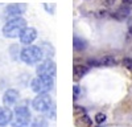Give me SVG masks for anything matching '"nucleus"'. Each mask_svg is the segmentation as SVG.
Returning a JSON list of instances; mask_svg holds the SVG:
<instances>
[{
	"label": "nucleus",
	"mask_w": 132,
	"mask_h": 127,
	"mask_svg": "<svg viewBox=\"0 0 132 127\" xmlns=\"http://www.w3.org/2000/svg\"><path fill=\"white\" fill-rule=\"evenodd\" d=\"M27 28V20L21 16L12 17L8 20L3 27V36L7 38H17L20 37L21 32Z\"/></svg>",
	"instance_id": "f257e3e1"
},
{
	"label": "nucleus",
	"mask_w": 132,
	"mask_h": 127,
	"mask_svg": "<svg viewBox=\"0 0 132 127\" xmlns=\"http://www.w3.org/2000/svg\"><path fill=\"white\" fill-rule=\"evenodd\" d=\"M32 122V114L27 106V102L19 103L13 110V118L11 122L12 127H29Z\"/></svg>",
	"instance_id": "f03ea898"
},
{
	"label": "nucleus",
	"mask_w": 132,
	"mask_h": 127,
	"mask_svg": "<svg viewBox=\"0 0 132 127\" xmlns=\"http://www.w3.org/2000/svg\"><path fill=\"white\" fill-rule=\"evenodd\" d=\"M44 58H45L44 52L38 45H27L20 52V60L27 65H35V64L41 62Z\"/></svg>",
	"instance_id": "7ed1b4c3"
},
{
	"label": "nucleus",
	"mask_w": 132,
	"mask_h": 127,
	"mask_svg": "<svg viewBox=\"0 0 132 127\" xmlns=\"http://www.w3.org/2000/svg\"><path fill=\"white\" fill-rule=\"evenodd\" d=\"M54 86V77L50 76H37L30 82V88L36 94L49 93Z\"/></svg>",
	"instance_id": "20e7f679"
},
{
	"label": "nucleus",
	"mask_w": 132,
	"mask_h": 127,
	"mask_svg": "<svg viewBox=\"0 0 132 127\" xmlns=\"http://www.w3.org/2000/svg\"><path fill=\"white\" fill-rule=\"evenodd\" d=\"M32 107L38 113L46 114L48 111H50L54 105H53V99L48 93H42V94H37L32 101Z\"/></svg>",
	"instance_id": "39448f33"
},
{
	"label": "nucleus",
	"mask_w": 132,
	"mask_h": 127,
	"mask_svg": "<svg viewBox=\"0 0 132 127\" xmlns=\"http://www.w3.org/2000/svg\"><path fill=\"white\" fill-rule=\"evenodd\" d=\"M36 73L37 76H50V77H56L57 73V66L56 62L50 58L42 60L41 62H38V65L36 68Z\"/></svg>",
	"instance_id": "423d86ee"
},
{
	"label": "nucleus",
	"mask_w": 132,
	"mask_h": 127,
	"mask_svg": "<svg viewBox=\"0 0 132 127\" xmlns=\"http://www.w3.org/2000/svg\"><path fill=\"white\" fill-rule=\"evenodd\" d=\"M27 4L25 3H12L5 7L4 9V13L7 16H11V17H17V16H21L25 13L27 11Z\"/></svg>",
	"instance_id": "0eeeda50"
},
{
	"label": "nucleus",
	"mask_w": 132,
	"mask_h": 127,
	"mask_svg": "<svg viewBox=\"0 0 132 127\" xmlns=\"http://www.w3.org/2000/svg\"><path fill=\"white\" fill-rule=\"evenodd\" d=\"M20 42L24 45H30L33 41L37 38V30L36 28H32V27H27L20 35Z\"/></svg>",
	"instance_id": "6e6552de"
},
{
	"label": "nucleus",
	"mask_w": 132,
	"mask_h": 127,
	"mask_svg": "<svg viewBox=\"0 0 132 127\" xmlns=\"http://www.w3.org/2000/svg\"><path fill=\"white\" fill-rule=\"evenodd\" d=\"M19 99H20V93L16 89H8V90H5V93L3 95V103L5 107L13 106Z\"/></svg>",
	"instance_id": "1a4fd4ad"
},
{
	"label": "nucleus",
	"mask_w": 132,
	"mask_h": 127,
	"mask_svg": "<svg viewBox=\"0 0 132 127\" xmlns=\"http://www.w3.org/2000/svg\"><path fill=\"white\" fill-rule=\"evenodd\" d=\"M13 118V111L9 107H0V127H5L11 124Z\"/></svg>",
	"instance_id": "9d476101"
},
{
	"label": "nucleus",
	"mask_w": 132,
	"mask_h": 127,
	"mask_svg": "<svg viewBox=\"0 0 132 127\" xmlns=\"http://www.w3.org/2000/svg\"><path fill=\"white\" fill-rule=\"evenodd\" d=\"M129 13H131V8L128 7V5H122V7H119L115 12H111L110 13V16H111L112 19H116V20H119V21H122V20H124V19H127L128 16H129Z\"/></svg>",
	"instance_id": "9b49d317"
},
{
	"label": "nucleus",
	"mask_w": 132,
	"mask_h": 127,
	"mask_svg": "<svg viewBox=\"0 0 132 127\" xmlns=\"http://www.w3.org/2000/svg\"><path fill=\"white\" fill-rule=\"evenodd\" d=\"M87 72H89V66H87V65H74V68H73L74 80L78 81L79 78H82L85 76Z\"/></svg>",
	"instance_id": "f8f14e48"
},
{
	"label": "nucleus",
	"mask_w": 132,
	"mask_h": 127,
	"mask_svg": "<svg viewBox=\"0 0 132 127\" xmlns=\"http://www.w3.org/2000/svg\"><path fill=\"white\" fill-rule=\"evenodd\" d=\"M73 48L77 52H82V50H85L87 48V41L83 40L79 36H74V38H73Z\"/></svg>",
	"instance_id": "ddd939ff"
},
{
	"label": "nucleus",
	"mask_w": 132,
	"mask_h": 127,
	"mask_svg": "<svg viewBox=\"0 0 132 127\" xmlns=\"http://www.w3.org/2000/svg\"><path fill=\"white\" fill-rule=\"evenodd\" d=\"M75 124L78 126V127H91L93 121H91V118H90L87 114H83V115H81V116H77Z\"/></svg>",
	"instance_id": "4468645a"
},
{
	"label": "nucleus",
	"mask_w": 132,
	"mask_h": 127,
	"mask_svg": "<svg viewBox=\"0 0 132 127\" xmlns=\"http://www.w3.org/2000/svg\"><path fill=\"white\" fill-rule=\"evenodd\" d=\"M99 61H101V65L102 66H115L116 64H118L116 58L114 56H111V54L103 56L102 58H99Z\"/></svg>",
	"instance_id": "2eb2a0df"
},
{
	"label": "nucleus",
	"mask_w": 132,
	"mask_h": 127,
	"mask_svg": "<svg viewBox=\"0 0 132 127\" xmlns=\"http://www.w3.org/2000/svg\"><path fill=\"white\" fill-rule=\"evenodd\" d=\"M29 127H49V123L45 116H36L35 119H32Z\"/></svg>",
	"instance_id": "dca6fc26"
},
{
	"label": "nucleus",
	"mask_w": 132,
	"mask_h": 127,
	"mask_svg": "<svg viewBox=\"0 0 132 127\" xmlns=\"http://www.w3.org/2000/svg\"><path fill=\"white\" fill-rule=\"evenodd\" d=\"M42 52H44V56H45V58H50L53 54H54V49L52 48L50 44H48V42H42V44L40 45Z\"/></svg>",
	"instance_id": "f3484780"
},
{
	"label": "nucleus",
	"mask_w": 132,
	"mask_h": 127,
	"mask_svg": "<svg viewBox=\"0 0 132 127\" xmlns=\"http://www.w3.org/2000/svg\"><path fill=\"white\" fill-rule=\"evenodd\" d=\"M73 113H74V116H81V115L86 114V110H85V107H82V106L75 105L74 109H73Z\"/></svg>",
	"instance_id": "a211bd4d"
},
{
	"label": "nucleus",
	"mask_w": 132,
	"mask_h": 127,
	"mask_svg": "<svg viewBox=\"0 0 132 127\" xmlns=\"http://www.w3.org/2000/svg\"><path fill=\"white\" fill-rule=\"evenodd\" d=\"M87 66H93V68H101V61L96 58H89L87 60Z\"/></svg>",
	"instance_id": "6ab92c4d"
},
{
	"label": "nucleus",
	"mask_w": 132,
	"mask_h": 127,
	"mask_svg": "<svg viewBox=\"0 0 132 127\" xmlns=\"http://www.w3.org/2000/svg\"><path fill=\"white\" fill-rule=\"evenodd\" d=\"M106 114L104 113H98L96 115H95V122L98 123V124H102V123H104L106 122Z\"/></svg>",
	"instance_id": "aec40b11"
},
{
	"label": "nucleus",
	"mask_w": 132,
	"mask_h": 127,
	"mask_svg": "<svg viewBox=\"0 0 132 127\" xmlns=\"http://www.w3.org/2000/svg\"><path fill=\"white\" fill-rule=\"evenodd\" d=\"M79 94H81V88L78 86V85H74L73 86V99L77 101L79 98Z\"/></svg>",
	"instance_id": "412c9836"
},
{
	"label": "nucleus",
	"mask_w": 132,
	"mask_h": 127,
	"mask_svg": "<svg viewBox=\"0 0 132 127\" xmlns=\"http://www.w3.org/2000/svg\"><path fill=\"white\" fill-rule=\"evenodd\" d=\"M123 66L132 72V58H124L123 60Z\"/></svg>",
	"instance_id": "4be33fe9"
},
{
	"label": "nucleus",
	"mask_w": 132,
	"mask_h": 127,
	"mask_svg": "<svg viewBox=\"0 0 132 127\" xmlns=\"http://www.w3.org/2000/svg\"><path fill=\"white\" fill-rule=\"evenodd\" d=\"M115 2H116V0H103V4L106 7H112L115 4Z\"/></svg>",
	"instance_id": "5701e85b"
},
{
	"label": "nucleus",
	"mask_w": 132,
	"mask_h": 127,
	"mask_svg": "<svg viewBox=\"0 0 132 127\" xmlns=\"http://www.w3.org/2000/svg\"><path fill=\"white\" fill-rule=\"evenodd\" d=\"M99 15V17H106V16H108V12H107V11H99V12H98Z\"/></svg>",
	"instance_id": "b1692460"
},
{
	"label": "nucleus",
	"mask_w": 132,
	"mask_h": 127,
	"mask_svg": "<svg viewBox=\"0 0 132 127\" xmlns=\"http://www.w3.org/2000/svg\"><path fill=\"white\" fill-rule=\"evenodd\" d=\"M122 3L124 4V5H132V0H122Z\"/></svg>",
	"instance_id": "393cba45"
},
{
	"label": "nucleus",
	"mask_w": 132,
	"mask_h": 127,
	"mask_svg": "<svg viewBox=\"0 0 132 127\" xmlns=\"http://www.w3.org/2000/svg\"><path fill=\"white\" fill-rule=\"evenodd\" d=\"M127 25H128V29L129 30H132V17L128 20V23H127Z\"/></svg>",
	"instance_id": "a878e982"
},
{
	"label": "nucleus",
	"mask_w": 132,
	"mask_h": 127,
	"mask_svg": "<svg viewBox=\"0 0 132 127\" xmlns=\"http://www.w3.org/2000/svg\"><path fill=\"white\" fill-rule=\"evenodd\" d=\"M98 127H99V126H98Z\"/></svg>",
	"instance_id": "bb28decb"
}]
</instances>
